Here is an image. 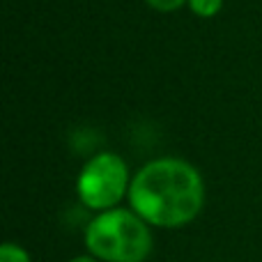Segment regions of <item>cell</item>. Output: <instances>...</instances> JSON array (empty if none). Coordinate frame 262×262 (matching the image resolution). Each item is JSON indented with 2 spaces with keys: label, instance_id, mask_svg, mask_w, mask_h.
<instances>
[{
  "label": "cell",
  "instance_id": "obj_1",
  "mask_svg": "<svg viewBox=\"0 0 262 262\" xmlns=\"http://www.w3.org/2000/svg\"><path fill=\"white\" fill-rule=\"evenodd\" d=\"M131 209L159 228L191 223L205 205L200 172L182 159H157L143 166L129 186Z\"/></svg>",
  "mask_w": 262,
  "mask_h": 262
},
{
  "label": "cell",
  "instance_id": "obj_2",
  "mask_svg": "<svg viewBox=\"0 0 262 262\" xmlns=\"http://www.w3.org/2000/svg\"><path fill=\"white\" fill-rule=\"evenodd\" d=\"M85 246L106 262H143L152 251V235L136 212L106 209L88 226Z\"/></svg>",
  "mask_w": 262,
  "mask_h": 262
},
{
  "label": "cell",
  "instance_id": "obj_3",
  "mask_svg": "<svg viewBox=\"0 0 262 262\" xmlns=\"http://www.w3.org/2000/svg\"><path fill=\"white\" fill-rule=\"evenodd\" d=\"M127 163L113 152L92 157L78 175V198L90 209H111L127 193Z\"/></svg>",
  "mask_w": 262,
  "mask_h": 262
},
{
  "label": "cell",
  "instance_id": "obj_4",
  "mask_svg": "<svg viewBox=\"0 0 262 262\" xmlns=\"http://www.w3.org/2000/svg\"><path fill=\"white\" fill-rule=\"evenodd\" d=\"M223 0H189V7L195 16H203V18H209L221 9Z\"/></svg>",
  "mask_w": 262,
  "mask_h": 262
},
{
  "label": "cell",
  "instance_id": "obj_5",
  "mask_svg": "<svg viewBox=\"0 0 262 262\" xmlns=\"http://www.w3.org/2000/svg\"><path fill=\"white\" fill-rule=\"evenodd\" d=\"M0 262H30L28 253L16 244H3L0 249Z\"/></svg>",
  "mask_w": 262,
  "mask_h": 262
},
{
  "label": "cell",
  "instance_id": "obj_6",
  "mask_svg": "<svg viewBox=\"0 0 262 262\" xmlns=\"http://www.w3.org/2000/svg\"><path fill=\"white\" fill-rule=\"evenodd\" d=\"M145 3H147L149 7L159 9V12H175V9H180L182 5L186 3V0H145Z\"/></svg>",
  "mask_w": 262,
  "mask_h": 262
},
{
  "label": "cell",
  "instance_id": "obj_7",
  "mask_svg": "<svg viewBox=\"0 0 262 262\" xmlns=\"http://www.w3.org/2000/svg\"><path fill=\"white\" fill-rule=\"evenodd\" d=\"M69 262H95L92 258H85V255H83V258H74V260H69Z\"/></svg>",
  "mask_w": 262,
  "mask_h": 262
}]
</instances>
